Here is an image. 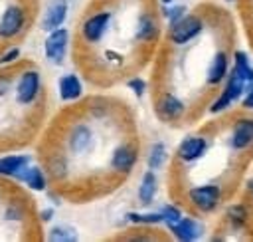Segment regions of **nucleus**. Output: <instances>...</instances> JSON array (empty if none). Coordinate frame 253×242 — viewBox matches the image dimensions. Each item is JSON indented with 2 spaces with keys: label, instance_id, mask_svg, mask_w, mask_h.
<instances>
[{
  "label": "nucleus",
  "instance_id": "f257e3e1",
  "mask_svg": "<svg viewBox=\"0 0 253 242\" xmlns=\"http://www.w3.org/2000/svg\"><path fill=\"white\" fill-rule=\"evenodd\" d=\"M63 145H65V151L69 157L89 155L97 145V137H95L93 127L87 121H73L69 125V129L65 131Z\"/></svg>",
  "mask_w": 253,
  "mask_h": 242
},
{
  "label": "nucleus",
  "instance_id": "f03ea898",
  "mask_svg": "<svg viewBox=\"0 0 253 242\" xmlns=\"http://www.w3.org/2000/svg\"><path fill=\"white\" fill-rule=\"evenodd\" d=\"M113 22V12L109 10H91L79 24V38L85 46H97L105 40L109 26Z\"/></svg>",
  "mask_w": 253,
  "mask_h": 242
},
{
  "label": "nucleus",
  "instance_id": "7ed1b4c3",
  "mask_svg": "<svg viewBox=\"0 0 253 242\" xmlns=\"http://www.w3.org/2000/svg\"><path fill=\"white\" fill-rule=\"evenodd\" d=\"M42 89H43L42 73L38 69H32V67L22 69L18 73L16 83H14V99H16L18 105L30 107L40 99Z\"/></svg>",
  "mask_w": 253,
  "mask_h": 242
},
{
  "label": "nucleus",
  "instance_id": "20e7f679",
  "mask_svg": "<svg viewBox=\"0 0 253 242\" xmlns=\"http://www.w3.org/2000/svg\"><path fill=\"white\" fill-rule=\"evenodd\" d=\"M28 28V10L22 4H8L0 14V40L10 42L20 38Z\"/></svg>",
  "mask_w": 253,
  "mask_h": 242
},
{
  "label": "nucleus",
  "instance_id": "39448f33",
  "mask_svg": "<svg viewBox=\"0 0 253 242\" xmlns=\"http://www.w3.org/2000/svg\"><path fill=\"white\" fill-rule=\"evenodd\" d=\"M206 24L198 14H186L176 24L168 26V42L174 46H186L204 32Z\"/></svg>",
  "mask_w": 253,
  "mask_h": 242
},
{
  "label": "nucleus",
  "instance_id": "423d86ee",
  "mask_svg": "<svg viewBox=\"0 0 253 242\" xmlns=\"http://www.w3.org/2000/svg\"><path fill=\"white\" fill-rule=\"evenodd\" d=\"M69 50V30L65 26L47 32L43 40V58L51 65H63Z\"/></svg>",
  "mask_w": 253,
  "mask_h": 242
},
{
  "label": "nucleus",
  "instance_id": "0eeeda50",
  "mask_svg": "<svg viewBox=\"0 0 253 242\" xmlns=\"http://www.w3.org/2000/svg\"><path fill=\"white\" fill-rule=\"evenodd\" d=\"M186 196H188V202L198 212H213L221 202V186L213 182L198 184V186H192Z\"/></svg>",
  "mask_w": 253,
  "mask_h": 242
},
{
  "label": "nucleus",
  "instance_id": "6e6552de",
  "mask_svg": "<svg viewBox=\"0 0 253 242\" xmlns=\"http://www.w3.org/2000/svg\"><path fill=\"white\" fill-rule=\"evenodd\" d=\"M136 161H138V147L130 141H125L121 145H117L113 151H111V157H109V167L115 175H121V177H126L132 173V169L136 167Z\"/></svg>",
  "mask_w": 253,
  "mask_h": 242
},
{
  "label": "nucleus",
  "instance_id": "1a4fd4ad",
  "mask_svg": "<svg viewBox=\"0 0 253 242\" xmlns=\"http://www.w3.org/2000/svg\"><path fill=\"white\" fill-rule=\"evenodd\" d=\"M208 139L202 135H188L180 141L178 149H176V157L182 163H196L198 159H202L208 153Z\"/></svg>",
  "mask_w": 253,
  "mask_h": 242
},
{
  "label": "nucleus",
  "instance_id": "9d476101",
  "mask_svg": "<svg viewBox=\"0 0 253 242\" xmlns=\"http://www.w3.org/2000/svg\"><path fill=\"white\" fill-rule=\"evenodd\" d=\"M156 113H158V117H160L162 121L174 123V121H178V119L184 117V113H186V103H184L178 95H174V93H170V91H164V93L158 97V101H156Z\"/></svg>",
  "mask_w": 253,
  "mask_h": 242
},
{
  "label": "nucleus",
  "instance_id": "9b49d317",
  "mask_svg": "<svg viewBox=\"0 0 253 242\" xmlns=\"http://www.w3.org/2000/svg\"><path fill=\"white\" fill-rule=\"evenodd\" d=\"M166 228L180 242H194V240H200L204 234V224L194 216H182L178 222L168 224Z\"/></svg>",
  "mask_w": 253,
  "mask_h": 242
},
{
  "label": "nucleus",
  "instance_id": "f8f14e48",
  "mask_svg": "<svg viewBox=\"0 0 253 242\" xmlns=\"http://www.w3.org/2000/svg\"><path fill=\"white\" fill-rule=\"evenodd\" d=\"M69 16V2L67 0H49L42 14V30L51 32L61 28Z\"/></svg>",
  "mask_w": 253,
  "mask_h": 242
},
{
  "label": "nucleus",
  "instance_id": "ddd939ff",
  "mask_svg": "<svg viewBox=\"0 0 253 242\" xmlns=\"http://www.w3.org/2000/svg\"><path fill=\"white\" fill-rule=\"evenodd\" d=\"M251 145H253V119L241 117L231 125L229 149L231 151H247Z\"/></svg>",
  "mask_w": 253,
  "mask_h": 242
},
{
  "label": "nucleus",
  "instance_id": "4468645a",
  "mask_svg": "<svg viewBox=\"0 0 253 242\" xmlns=\"http://www.w3.org/2000/svg\"><path fill=\"white\" fill-rule=\"evenodd\" d=\"M14 181L26 184V188H30L32 192H43L49 186V177L45 175V171L40 165H32V163L26 169H22L14 177Z\"/></svg>",
  "mask_w": 253,
  "mask_h": 242
},
{
  "label": "nucleus",
  "instance_id": "2eb2a0df",
  "mask_svg": "<svg viewBox=\"0 0 253 242\" xmlns=\"http://www.w3.org/2000/svg\"><path fill=\"white\" fill-rule=\"evenodd\" d=\"M158 34H160V26H158L156 16L152 12H142L134 22V30H132L134 42L148 44V42H154Z\"/></svg>",
  "mask_w": 253,
  "mask_h": 242
},
{
  "label": "nucleus",
  "instance_id": "dca6fc26",
  "mask_svg": "<svg viewBox=\"0 0 253 242\" xmlns=\"http://www.w3.org/2000/svg\"><path fill=\"white\" fill-rule=\"evenodd\" d=\"M47 177L53 182H63L69 177V155L67 151H55L45 157Z\"/></svg>",
  "mask_w": 253,
  "mask_h": 242
},
{
  "label": "nucleus",
  "instance_id": "f3484780",
  "mask_svg": "<svg viewBox=\"0 0 253 242\" xmlns=\"http://www.w3.org/2000/svg\"><path fill=\"white\" fill-rule=\"evenodd\" d=\"M57 95L63 103L77 101L83 95V81L77 73H63L57 79Z\"/></svg>",
  "mask_w": 253,
  "mask_h": 242
},
{
  "label": "nucleus",
  "instance_id": "a211bd4d",
  "mask_svg": "<svg viewBox=\"0 0 253 242\" xmlns=\"http://www.w3.org/2000/svg\"><path fill=\"white\" fill-rule=\"evenodd\" d=\"M229 73V58L225 52H215L210 60V65L206 69V83L208 85H219Z\"/></svg>",
  "mask_w": 253,
  "mask_h": 242
},
{
  "label": "nucleus",
  "instance_id": "6ab92c4d",
  "mask_svg": "<svg viewBox=\"0 0 253 242\" xmlns=\"http://www.w3.org/2000/svg\"><path fill=\"white\" fill-rule=\"evenodd\" d=\"M158 194V177L156 171H146L140 179V184L136 188V200L140 206H150Z\"/></svg>",
  "mask_w": 253,
  "mask_h": 242
},
{
  "label": "nucleus",
  "instance_id": "aec40b11",
  "mask_svg": "<svg viewBox=\"0 0 253 242\" xmlns=\"http://www.w3.org/2000/svg\"><path fill=\"white\" fill-rule=\"evenodd\" d=\"M32 163V157L26 153H10L0 157V177L2 179H14L22 169H26Z\"/></svg>",
  "mask_w": 253,
  "mask_h": 242
},
{
  "label": "nucleus",
  "instance_id": "412c9836",
  "mask_svg": "<svg viewBox=\"0 0 253 242\" xmlns=\"http://www.w3.org/2000/svg\"><path fill=\"white\" fill-rule=\"evenodd\" d=\"M233 69L239 73V77L245 81L247 91L253 89V65L249 61V56L245 52H235L233 54ZM245 91V93H247Z\"/></svg>",
  "mask_w": 253,
  "mask_h": 242
},
{
  "label": "nucleus",
  "instance_id": "4be33fe9",
  "mask_svg": "<svg viewBox=\"0 0 253 242\" xmlns=\"http://www.w3.org/2000/svg\"><path fill=\"white\" fill-rule=\"evenodd\" d=\"M168 161V149L162 141H154L150 147H148V153H146V167L150 171H160Z\"/></svg>",
  "mask_w": 253,
  "mask_h": 242
},
{
  "label": "nucleus",
  "instance_id": "5701e85b",
  "mask_svg": "<svg viewBox=\"0 0 253 242\" xmlns=\"http://www.w3.org/2000/svg\"><path fill=\"white\" fill-rule=\"evenodd\" d=\"M45 238H47L49 242H75V240L79 238V234H77V230H75L73 226H69V224H57V226H53V228L47 230Z\"/></svg>",
  "mask_w": 253,
  "mask_h": 242
},
{
  "label": "nucleus",
  "instance_id": "b1692460",
  "mask_svg": "<svg viewBox=\"0 0 253 242\" xmlns=\"http://www.w3.org/2000/svg\"><path fill=\"white\" fill-rule=\"evenodd\" d=\"M2 216H4L6 222H22L28 216V208H26V204L22 200H8L4 204Z\"/></svg>",
  "mask_w": 253,
  "mask_h": 242
},
{
  "label": "nucleus",
  "instance_id": "393cba45",
  "mask_svg": "<svg viewBox=\"0 0 253 242\" xmlns=\"http://www.w3.org/2000/svg\"><path fill=\"white\" fill-rule=\"evenodd\" d=\"M125 218L130 222V224H164V218H162V212L156 210V212H126Z\"/></svg>",
  "mask_w": 253,
  "mask_h": 242
},
{
  "label": "nucleus",
  "instance_id": "a878e982",
  "mask_svg": "<svg viewBox=\"0 0 253 242\" xmlns=\"http://www.w3.org/2000/svg\"><path fill=\"white\" fill-rule=\"evenodd\" d=\"M247 206L245 204H231L227 208V220L233 228H241L247 222Z\"/></svg>",
  "mask_w": 253,
  "mask_h": 242
},
{
  "label": "nucleus",
  "instance_id": "bb28decb",
  "mask_svg": "<svg viewBox=\"0 0 253 242\" xmlns=\"http://www.w3.org/2000/svg\"><path fill=\"white\" fill-rule=\"evenodd\" d=\"M186 6H182V4H164V8H162V16L166 18V22H168V26H172V24H176L178 20H182L184 16H186Z\"/></svg>",
  "mask_w": 253,
  "mask_h": 242
},
{
  "label": "nucleus",
  "instance_id": "cd10ccee",
  "mask_svg": "<svg viewBox=\"0 0 253 242\" xmlns=\"http://www.w3.org/2000/svg\"><path fill=\"white\" fill-rule=\"evenodd\" d=\"M160 212H162V218H164V224H166V226L178 222V220L184 216L182 210H180V206H176V204H164V206L160 208Z\"/></svg>",
  "mask_w": 253,
  "mask_h": 242
},
{
  "label": "nucleus",
  "instance_id": "c85d7f7f",
  "mask_svg": "<svg viewBox=\"0 0 253 242\" xmlns=\"http://www.w3.org/2000/svg\"><path fill=\"white\" fill-rule=\"evenodd\" d=\"M231 103H233L231 95H227L225 91H221V93L213 99V103L210 105V113H221V111L229 109V107H231Z\"/></svg>",
  "mask_w": 253,
  "mask_h": 242
},
{
  "label": "nucleus",
  "instance_id": "c756f323",
  "mask_svg": "<svg viewBox=\"0 0 253 242\" xmlns=\"http://www.w3.org/2000/svg\"><path fill=\"white\" fill-rule=\"evenodd\" d=\"M126 87L132 91V95L134 97H144V93H146V89H148V85H146V81L142 79V77H138V75H134V77H130L128 81H126Z\"/></svg>",
  "mask_w": 253,
  "mask_h": 242
},
{
  "label": "nucleus",
  "instance_id": "7c9ffc66",
  "mask_svg": "<svg viewBox=\"0 0 253 242\" xmlns=\"http://www.w3.org/2000/svg\"><path fill=\"white\" fill-rule=\"evenodd\" d=\"M20 48L18 46H14V48H8L2 56H0V65H12V63H16L18 61V58H20Z\"/></svg>",
  "mask_w": 253,
  "mask_h": 242
},
{
  "label": "nucleus",
  "instance_id": "2f4dec72",
  "mask_svg": "<svg viewBox=\"0 0 253 242\" xmlns=\"http://www.w3.org/2000/svg\"><path fill=\"white\" fill-rule=\"evenodd\" d=\"M12 85H14L12 75H10L8 71H0V97L8 95V91H10V89H14Z\"/></svg>",
  "mask_w": 253,
  "mask_h": 242
},
{
  "label": "nucleus",
  "instance_id": "473e14b6",
  "mask_svg": "<svg viewBox=\"0 0 253 242\" xmlns=\"http://www.w3.org/2000/svg\"><path fill=\"white\" fill-rule=\"evenodd\" d=\"M241 107H243V109H253V89L247 91V93L241 97Z\"/></svg>",
  "mask_w": 253,
  "mask_h": 242
},
{
  "label": "nucleus",
  "instance_id": "72a5a7b5",
  "mask_svg": "<svg viewBox=\"0 0 253 242\" xmlns=\"http://www.w3.org/2000/svg\"><path fill=\"white\" fill-rule=\"evenodd\" d=\"M53 216H55V210H53L51 206H47V208H43V210L40 212V220H42V222H49Z\"/></svg>",
  "mask_w": 253,
  "mask_h": 242
},
{
  "label": "nucleus",
  "instance_id": "f704fd0d",
  "mask_svg": "<svg viewBox=\"0 0 253 242\" xmlns=\"http://www.w3.org/2000/svg\"><path fill=\"white\" fill-rule=\"evenodd\" d=\"M247 192H249V196L253 198V179L247 181Z\"/></svg>",
  "mask_w": 253,
  "mask_h": 242
},
{
  "label": "nucleus",
  "instance_id": "c9c22d12",
  "mask_svg": "<svg viewBox=\"0 0 253 242\" xmlns=\"http://www.w3.org/2000/svg\"><path fill=\"white\" fill-rule=\"evenodd\" d=\"M160 2H162V4H172L174 0H160Z\"/></svg>",
  "mask_w": 253,
  "mask_h": 242
},
{
  "label": "nucleus",
  "instance_id": "e433bc0d",
  "mask_svg": "<svg viewBox=\"0 0 253 242\" xmlns=\"http://www.w3.org/2000/svg\"><path fill=\"white\" fill-rule=\"evenodd\" d=\"M225 2H233V0H225Z\"/></svg>",
  "mask_w": 253,
  "mask_h": 242
}]
</instances>
